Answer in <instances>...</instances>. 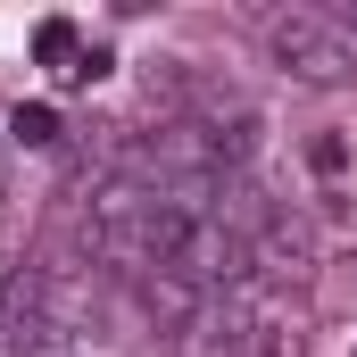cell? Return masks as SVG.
Segmentation results:
<instances>
[{"mask_svg":"<svg viewBox=\"0 0 357 357\" xmlns=\"http://www.w3.org/2000/svg\"><path fill=\"white\" fill-rule=\"evenodd\" d=\"M266 50H274V67L299 75V84H357V33L341 17H324V8L266 17Z\"/></svg>","mask_w":357,"mask_h":357,"instance_id":"obj_1","label":"cell"},{"mask_svg":"<svg viewBox=\"0 0 357 357\" xmlns=\"http://www.w3.org/2000/svg\"><path fill=\"white\" fill-rule=\"evenodd\" d=\"M250 266L266 274V282H307V274H316V241H307V225L282 216V208H266L258 233H250Z\"/></svg>","mask_w":357,"mask_h":357,"instance_id":"obj_2","label":"cell"},{"mask_svg":"<svg viewBox=\"0 0 357 357\" xmlns=\"http://www.w3.org/2000/svg\"><path fill=\"white\" fill-rule=\"evenodd\" d=\"M33 59H42V67H50V75L67 84V75H75V59H84L75 25H67V17H42V25H33Z\"/></svg>","mask_w":357,"mask_h":357,"instance_id":"obj_3","label":"cell"},{"mask_svg":"<svg viewBox=\"0 0 357 357\" xmlns=\"http://www.w3.org/2000/svg\"><path fill=\"white\" fill-rule=\"evenodd\" d=\"M8 142H17V150H50V142H59V108L17 100V108H8Z\"/></svg>","mask_w":357,"mask_h":357,"instance_id":"obj_4","label":"cell"},{"mask_svg":"<svg viewBox=\"0 0 357 357\" xmlns=\"http://www.w3.org/2000/svg\"><path fill=\"white\" fill-rule=\"evenodd\" d=\"M307 167H316V175H341V167H349V142H341V133H316V142H307Z\"/></svg>","mask_w":357,"mask_h":357,"instance_id":"obj_5","label":"cell"},{"mask_svg":"<svg viewBox=\"0 0 357 357\" xmlns=\"http://www.w3.org/2000/svg\"><path fill=\"white\" fill-rule=\"evenodd\" d=\"M0 183H8V175H0Z\"/></svg>","mask_w":357,"mask_h":357,"instance_id":"obj_6","label":"cell"}]
</instances>
